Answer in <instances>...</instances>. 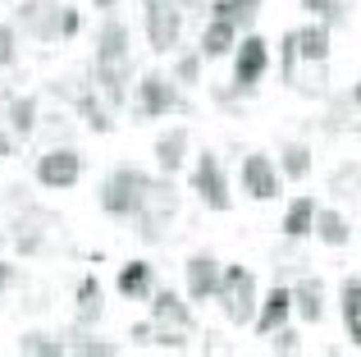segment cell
<instances>
[{
    "instance_id": "22",
    "label": "cell",
    "mask_w": 361,
    "mask_h": 357,
    "mask_svg": "<svg viewBox=\"0 0 361 357\" xmlns=\"http://www.w3.org/2000/svg\"><path fill=\"white\" fill-rule=\"evenodd\" d=\"M288 87L307 101H325L329 97V60H302V69L293 73Z\"/></svg>"
},
{
    "instance_id": "33",
    "label": "cell",
    "mask_w": 361,
    "mask_h": 357,
    "mask_svg": "<svg viewBox=\"0 0 361 357\" xmlns=\"http://www.w3.org/2000/svg\"><path fill=\"white\" fill-rule=\"evenodd\" d=\"M274 270H279V279H288V275H307V257H302L298 238H283L279 248H274Z\"/></svg>"
},
{
    "instance_id": "3",
    "label": "cell",
    "mask_w": 361,
    "mask_h": 357,
    "mask_svg": "<svg viewBox=\"0 0 361 357\" xmlns=\"http://www.w3.org/2000/svg\"><path fill=\"white\" fill-rule=\"evenodd\" d=\"M60 234H64V220L55 211H46V206H23V211H14V220H9V243H14V252H23V257H51L55 248H60Z\"/></svg>"
},
{
    "instance_id": "19",
    "label": "cell",
    "mask_w": 361,
    "mask_h": 357,
    "mask_svg": "<svg viewBox=\"0 0 361 357\" xmlns=\"http://www.w3.org/2000/svg\"><path fill=\"white\" fill-rule=\"evenodd\" d=\"M151 321L156 325H174V330H192V303L174 294V289H156L151 294Z\"/></svg>"
},
{
    "instance_id": "10",
    "label": "cell",
    "mask_w": 361,
    "mask_h": 357,
    "mask_svg": "<svg viewBox=\"0 0 361 357\" xmlns=\"http://www.w3.org/2000/svg\"><path fill=\"white\" fill-rule=\"evenodd\" d=\"M147 42L156 55H174L178 37H183V5H169V0H147Z\"/></svg>"
},
{
    "instance_id": "32",
    "label": "cell",
    "mask_w": 361,
    "mask_h": 357,
    "mask_svg": "<svg viewBox=\"0 0 361 357\" xmlns=\"http://www.w3.org/2000/svg\"><path fill=\"white\" fill-rule=\"evenodd\" d=\"M202 69H206V55H202V46H192V51L174 55V73H169V78H174L178 87H197V83H202Z\"/></svg>"
},
{
    "instance_id": "37",
    "label": "cell",
    "mask_w": 361,
    "mask_h": 357,
    "mask_svg": "<svg viewBox=\"0 0 361 357\" xmlns=\"http://www.w3.org/2000/svg\"><path fill=\"white\" fill-rule=\"evenodd\" d=\"M188 334H192V330H174V325H156V339H151V344H156L160 353H183V349H188Z\"/></svg>"
},
{
    "instance_id": "35",
    "label": "cell",
    "mask_w": 361,
    "mask_h": 357,
    "mask_svg": "<svg viewBox=\"0 0 361 357\" xmlns=\"http://www.w3.org/2000/svg\"><path fill=\"white\" fill-rule=\"evenodd\" d=\"M302 14H307V18H325L329 28L348 23V5H343V0H302Z\"/></svg>"
},
{
    "instance_id": "4",
    "label": "cell",
    "mask_w": 361,
    "mask_h": 357,
    "mask_svg": "<svg viewBox=\"0 0 361 357\" xmlns=\"http://www.w3.org/2000/svg\"><path fill=\"white\" fill-rule=\"evenodd\" d=\"M151 174L137 170V165H115V170H106V178L97 183V206L106 215H115V220H133L142 206V193H147Z\"/></svg>"
},
{
    "instance_id": "16",
    "label": "cell",
    "mask_w": 361,
    "mask_h": 357,
    "mask_svg": "<svg viewBox=\"0 0 361 357\" xmlns=\"http://www.w3.org/2000/svg\"><path fill=\"white\" fill-rule=\"evenodd\" d=\"M293 312H298V321H307V325L325 321V279L311 275V270L293 279Z\"/></svg>"
},
{
    "instance_id": "36",
    "label": "cell",
    "mask_w": 361,
    "mask_h": 357,
    "mask_svg": "<svg viewBox=\"0 0 361 357\" xmlns=\"http://www.w3.org/2000/svg\"><path fill=\"white\" fill-rule=\"evenodd\" d=\"M274 51H279V78L283 83H293V73L302 69V51H298V32H283L279 37V46H274Z\"/></svg>"
},
{
    "instance_id": "44",
    "label": "cell",
    "mask_w": 361,
    "mask_h": 357,
    "mask_svg": "<svg viewBox=\"0 0 361 357\" xmlns=\"http://www.w3.org/2000/svg\"><path fill=\"white\" fill-rule=\"evenodd\" d=\"M348 101H353V106L361 110V83H353V87H348Z\"/></svg>"
},
{
    "instance_id": "6",
    "label": "cell",
    "mask_w": 361,
    "mask_h": 357,
    "mask_svg": "<svg viewBox=\"0 0 361 357\" xmlns=\"http://www.w3.org/2000/svg\"><path fill=\"white\" fill-rule=\"evenodd\" d=\"M215 303L224 307V321H229V325H252L256 312H261V289H256V275L247 266H224Z\"/></svg>"
},
{
    "instance_id": "1",
    "label": "cell",
    "mask_w": 361,
    "mask_h": 357,
    "mask_svg": "<svg viewBox=\"0 0 361 357\" xmlns=\"http://www.w3.org/2000/svg\"><path fill=\"white\" fill-rule=\"evenodd\" d=\"M14 28L42 46H55V42H69V37L82 32V9L60 5V0H18Z\"/></svg>"
},
{
    "instance_id": "18",
    "label": "cell",
    "mask_w": 361,
    "mask_h": 357,
    "mask_svg": "<svg viewBox=\"0 0 361 357\" xmlns=\"http://www.w3.org/2000/svg\"><path fill=\"white\" fill-rule=\"evenodd\" d=\"M316 211H320V202L316 197H293L288 206H283V220H279V234L283 238H311V234H316Z\"/></svg>"
},
{
    "instance_id": "5",
    "label": "cell",
    "mask_w": 361,
    "mask_h": 357,
    "mask_svg": "<svg viewBox=\"0 0 361 357\" xmlns=\"http://www.w3.org/2000/svg\"><path fill=\"white\" fill-rule=\"evenodd\" d=\"M133 115L137 119H165V115H188V101H183V87L165 73L147 69L133 87Z\"/></svg>"
},
{
    "instance_id": "25",
    "label": "cell",
    "mask_w": 361,
    "mask_h": 357,
    "mask_svg": "<svg viewBox=\"0 0 361 357\" xmlns=\"http://www.w3.org/2000/svg\"><path fill=\"white\" fill-rule=\"evenodd\" d=\"M73 316H78L82 325H97L101 321V312H106V294H101V279L97 275H82L78 279V294H73Z\"/></svg>"
},
{
    "instance_id": "46",
    "label": "cell",
    "mask_w": 361,
    "mask_h": 357,
    "mask_svg": "<svg viewBox=\"0 0 361 357\" xmlns=\"http://www.w3.org/2000/svg\"><path fill=\"white\" fill-rule=\"evenodd\" d=\"M142 5H147V0H142ZM169 5H183V9H197V5H202V0H169Z\"/></svg>"
},
{
    "instance_id": "13",
    "label": "cell",
    "mask_w": 361,
    "mask_h": 357,
    "mask_svg": "<svg viewBox=\"0 0 361 357\" xmlns=\"http://www.w3.org/2000/svg\"><path fill=\"white\" fill-rule=\"evenodd\" d=\"M188 152H192V128L188 124L165 128V133H156V143H151V156H156L160 174H178L188 165Z\"/></svg>"
},
{
    "instance_id": "41",
    "label": "cell",
    "mask_w": 361,
    "mask_h": 357,
    "mask_svg": "<svg viewBox=\"0 0 361 357\" xmlns=\"http://www.w3.org/2000/svg\"><path fill=\"white\" fill-rule=\"evenodd\" d=\"M5 206H9V211H23V206H32L27 188H23V183H9V188H5Z\"/></svg>"
},
{
    "instance_id": "45",
    "label": "cell",
    "mask_w": 361,
    "mask_h": 357,
    "mask_svg": "<svg viewBox=\"0 0 361 357\" xmlns=\"http://www.w3.org/2000/svg\"><path fill=\"white\" fill-rule=\"evenodd\" d=\"M92 5H97V9H106V14H115V5H119V0H92Z\"/></svg>"
},
{
    "instance_id": "39",
    "label": "cell",
    "mask_w": 361,
    "mask_h": 357,
    "mask_svg": "<svg viewBox=\"0 0 361 357\" xmlns=\"http://www.w3.org/2000/svg\"><path fill=\"white\" fill-rule=\"evenodd\" d=\"M270 353H302V334L293 330V325H279V330L270 334Z\"/></svg>"
},
{
    "instance_id": "30",
    "label": "cell",
    "mask_w": 361,
    "mask_h": 357,
    "mask_svg": "<svg viewBox=\"0 0 361 357\" xmlns=\"http://www.w3.org/2000/svg\"><path fill=\"white\" fill-rule=\"evenodd\" d=\"M64 344H69V353H78V357H115V353H119V344L87 334V325H82V321H78V325H69Z\"/></svg>"
},
{
    "instance_id": "27",
    "label": "cell",
    "mask_w": 361,
    "mask_h": 357,
    "mask_svg": "<svg viewBox=\"0 0 361 357\" xmlns=\"http://www.w3.org/2000/svg\"><path fill=\"white\" fill-rule=\"evenodd\" d=\"M73 110H78V115L87 119V128H92V133H110V128H115V119H110V101L97 92V83H92V87L82 92L78 101H73Z\"/></svg>"
},
{
    "instance_id": "21",
    "label": "cell",
    "mask_w": 361,
    "mask_h": 357,
    "mask_svg": "<svg viewBox=\"0 0 361 357\" xmlns=\"http://www.w3.org/2000/svg\"><path fill=\"white\" fill-rule=\"evenodd\" d=\"M311 238H320V248L343 252L348 243H353V220H348L343 211H334V206H320L316 211V234H311Z\"/></svg>"
},
{
    "instance_id": "24",
    "label": "cell",
    "mask_w": 361,
    "mask_h": 357,
    "mask_svg": "<svg viewBox=\"0 0 361 357\" xmlns=\"http://www.w3.org/2000/svg\"><path fill=\"white\" fill-rule=\"evenodd\" d=\"M298 32V51L302 60H329V42H334V28L325 23V18H311V23L293 28Z\"/></svg>"
},
{
    "instance_id": "42",
    "label": "cell",
    "mask_w": 361,
    "mask_h": 357,
    "mask_svg": "<svg viewBox=\"0 0 361 357\" xmlns=\"http://www.w3.org/2000/svg\"><path fill=\"white\" fill-rule=\"evenodd\" d=\"M133 339H137V344H151V339H156V321H137V325H133Z\"/></svg>"
},
{
    "instance_id": "11",
    "label": "cell",
    "mask_w": 361,
    "mask_h": 357,
    "mask_svg": "<svg viewBox=\"0 0 361 357\" xmlns=\"http://www.w3.org/2000/svg\"><path fill=\"white\" fill-rule=\"evenodd\" d=\"M238 183H243V193L252 197V202H274V197H279V183H283L279 161L265 156V152H247L243 170H238Z\"/></svg>"
},
{
    "instance_id": "34",
    "label": "cell",
    "mask_w": 361,
    "mask_h": 357,
    "mask_svg": "<svg viewBox=\"0 0 361 357\" xmlns=\"http://www.w3.org/2000/svg\"><path fill=\"white\" fill-rule=\"evenodd\" d=\"M37 138H42L46 147H60L73 138V119L64 115V110H55V115H42V124H37Z\"/></svg>"
},
{
    "instance_id": "23",
    "label": "cell",
    "mask_w": 361,
    "mask_h": 357,
    "mask_svg": "<svg viewBox=\"0 0 361 357\" xmlns=\"http://www.w3.org/2000/svg\"><path fill=\"white\" fill-rule=\"evenodd\" d=\"M338 312H343V330L353 339V349H361V275H343V284H338Z\"/></svg>"
},
{
    "instance_id": "9",
    "label": "cell",
    "mask_w": 361,
    "mask_h": 357,
    "mask_svg": "<svg viewBox=\"0 0 361 357\" xmlns=\"http://www.w3.org/2000/svg\"><path fill=\"white\" fill-rule=\"evenodd\" d=\"M78 178H82V152L73 143L46 147V152L37 156V183H42V188H51V193H69Z\"/></svg>"
},
{
    "instance_id": "17",
    "label": "cell",
    "mask_w": 361,
    "mask_h": 357,
    "mask_svg": "<svg viewBox=\"0 0 361 357\" xmlns=\"http://www.w3.org/2000/svg\"><path fill=\"white\" fill-rule=\"evenodd\" d=\"M115 289L123 298H133V303H151V294H156V266H151V261H123L119 266V279H115Z\"/></svg>"
},
{
    "instance_id": "43",
    "label": "cell",
    "mask_w": 361,
    "mask_h": 357,
    "mask_svg": "<svg viewBox=\"0 0 361 357\" xmlns=\"http://www.w3.org/2000/svg\"><path fill=\"white\" fill-rule=\"evenodd\" d=\"M9 152H14V133H5V128H0V161H5Z\"/></svg>"
},
{
    "instance_id": "12",
    "label": "cell",
    "mask_w": 361,
    "mask_h": 357,
    "mask_svg": "<svg viewBox=\"0 0 361 357\" xmlns=\"http://www.w3.org/2000/svg\"><path fill=\"white\" fill-rule=\"evenodd\" d=\"M220 275H224V261H215L211 252H192L183 266V289L192 303H211L220 294Z\"/></svg>"
},
{
    "instance_id": "15",
    "label": "cell",
    "mask_w": 361,
    "mask_h": 357,
    "mask_svg": "<svg viewBox=\"0 0 361 357\" xmlns=\"http://www.w3.org/2000/svg\"><path fill=\"white\" fill-rule=\"evenodd\" d=\"M238 42H243V28L233 23V18H224V14H211L206 28H202V37H197V46H202L206 60H224V55H233Z\"/></svg>"
},
{
    "instance_id": "7",
    "label": "cell",
    "mask_w": 361,
    "mask_h": 357,
    "mask_svg": "<svg viewBox=\"0 0 361 357\" xmlns=\"http://www.w3.org/2000/svg\"><path fill=\"white\" fill-rule=\"evenodd\" d=\"M188 188L197 193V202L206 206V211L224 215L233 206V188H229V174H224V161L215 152H202L192 161V174H188Z\"/></svg>"
},
{
    "instance_id": "40",
    "label": "cell",
    "mask_w": 361,
    "mask_h": 357,
    "mask_svg": "<svg viewBox=\"0 0 361 357\" xmlns=\"http://www.w3.org/2000/svg\"><path fill=\"white\" fill-rule=\"evenodd\" d=\"M18 284H23V270H18L14 261H5V257H0V298H5V294H14Z\"/></svg>"
},
{
    "instance_id": "28",
    "label": "cell",
    "mask_w": 361,
    "mask_h": 357,
    "mask_svg": "<svg viewBox=\"0 0 361 357\" xmlns=\"http://www.w3.org/2000/svg\"><path fill=\"white\" fill-rule=\"evenodd\" d=\"M9 133L14 138H37V124H42V106L37 97H9Z\"/></svg>"
},
{
    "instance_id": "14",
    "label": "cell",
    "mask_w": 361,
    "mask_h": 357,
    "mask_svg": "<svg viewBox=\"0 0 361 357\" xmlns=\"http://www.w3.org/2000/svg\"><path fill=\"white\" fill-rule=\"evenodd\" d=\"M288 316H298V312H293V284H288V279H279L274 289H265V294H261V312H256L252 330L270 339L279 325H288Z\"/></svg>"
},
{
    "instance_id": "29",
    "label": "cell",
    "mask_w": 361,
    "mask_h": 357,
    "mask_svg": "<svg viewBox=\"0 0 361 357\" xmlns=\"http://www.w3.org/2000/svg\"><path fill=\"white\" fill-rule=\"evenodd\" d=\"M279 174L288 178V183H302V178L311 174V143H302V138L283 143L279 147Z\"/></svg>"
},
{
    "instance_id": "26",
    "label": "cell",
    "mask_w": 361,
    "mask_h": 357,
    "mask_svg": "<svg viewBox=\"0 0 361 357\" xmlns=\"http://www.w3.org/2000/svg\"><path fill=\"white\" fill-rule=\"evenodd\" d=\"M329 193L343 206H361V161H343L329 170Z\"/></svg>"
},
{
    "instance_id": "38",
    "label": "cell",
    "mask_w": 361,
    "mask_h": 357,
    "mask_svg": "<svg viewBox=\"0 0 361 357\" xmlns=\"http://www.w3.org/2000/svg\"><path fill=\"white\" fill-rule=\"evenodd\" d=\"M18 28H14V18H9V23H0V69H9V64L18 60Z\"/></svg>"
},
{
    "instance_id": "8",
    "label": "cell",
    "mask_w": 361,
    "mask_h": 357,
    "mask_svg": "<svg viewBox=\"0 0 361 357\" xmlns=\"http://www.w3.org/2000/svg\"><path fill=\"white\" fill-rule=\"evenodd\" d=\"M270 73V42H265L261 32H247L238 46H233V87L243 92V97H252L256 87H261V78Z\"/></svg>"
},
{
    "instance_id": "20",
    "label": "cell",
    "mask_w": 361,
    "mask_h": 357,
    "mask_svg": "<svg viewBox=\"0 0 361 357\" xmlns=\"http://www.w3.org/2000/svg\"><path fill=\"white\" fill-rule=\"evenodd\" d=\"M92 46H97V55H92V60H128V23H123L119 14H106Z\"/></svg>"
},
{
    "instance_id": "2",
    "label": "cell",
    "mask_w": 361,
    "mask_h": 357,
    "mask_svg": "<svg viewBox=\"0 0 361 357\" xmlns=\"http://www.w3.org/2000/svg\"><path fill=\"white\" fill-rule=\"evenodd\" d=\"M178 220V188H174V174H160L147 183V193H142V206L137 215H133V224H137V238L151 243V248H160V243H169V229H174Z\"/></svg>"
},
{
    "instance_id": "31",
    "label": "cell",
    "mask_w": 361,
    "mask_h": 357,
    "mask_svg": "<svg viewBox=\"0 0 361 357\" xmlns=\"http://www.w3.org/2000/svg\"><path fill=\"white\" fill-rule=\"evenodd\" d=\"M23 357H64L69 353V344H64V334L55 339V334H42V330H27V334H18V344H14Z\"/></svg>"
}]
</instances>
